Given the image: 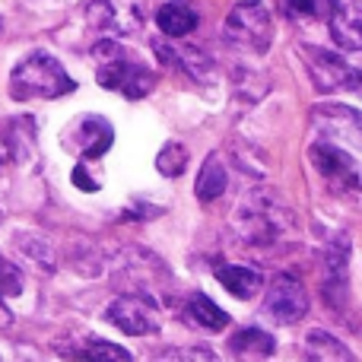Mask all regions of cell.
<instances>
[{
	"mask_svg": "<svg viewBox=\"0 0 362 362\" xmlns=\"http://www.w3.org/2000/svg\"><path fill=\"white\" fill-rule=\"evenodd\" d=\"M74 89H76L74 76H70L67 70H64V64L57 61V57H51L48 51H32L10 74V95L16 102L61 99V95L74 93Z\"/></svg>",
	"mask_w": 362,
	"mask_h": 362,
	"instance_id": "cell-3",
	"label": "cell"
},
{
	"mask_svg": "<svg viewBox=\"0 0 362 362\" xmlns=\"http://www.w3.org/2000/svg\"><path fill=\"white\" fill-rule=\"evenodd\" d=\"M105 321H112L118 331L131 334V337H146V334H159L163 318H159V305L150 296L127 293L118 296L112 305L105 308Z\"/></svg>",
	"mask_w": 362,
	"mask_h": 362,
	"instance_id": "cell-7",
	"label": "cell"
},
{
	"mask_svg": "<svg viewBox=\"0 0 362 362\" xmlns=\"http://www.w3.org/2000/svg\"><path fill=\"white\" fill-rule=\"evenodd\" d=\"M115 140V131L105 118L99 115H86L67 131V146L80 153V159H102Z\"/></svg>",
	"mask_w": 362,
	"mask_h": 362,
	"instance_id": "cell-11",
	"label": "cell"
},
{
	"mask_svg": "<svg viewBox=\"0 0 362 362\" xmlns=\"http://www.w3.org/2000/svg\"><path fill=\"white\" fill-rule=\"evenodd\" d=\"M74 181H76V187H83V191H95V187H99L93 178H89V172L83 169V165H76L74 169Z\"/></svg>",
	"mask_w": 362,
	"mask_h": 362,
	"instance_id": "cell-25",
	"label": "cell"
},
{
	"mask_svg": "<svg viewBox=\"0 0 362 362\" xmlns=\"http://www.w3.org/2000/svg\"><path fill=\"white\" fill-rule=\"evenodd\" d=\"M276 344L267 331L261 327H242L235 337L229 340V353L235 356V362H267L274 356Z\"/></svg>",
	"mask_w": 362,
	"mask_h": 362,
	"instance_id": "cell-14",
	"label": "cell"
},
{
	"mask_svg": "<svg viewBox=\"0 0 362 362\" xmlns=\"http://www.w3.org/2000/svg\"><path fill=\"white\" fill-rule=\"evenodd\" d=\"M150 362H219V356L206 346H169L159 350Z\"/></svg>",
	"mask_w": 362,
	"mask_h": 362,
	"instance_id": "cell-23",
	"label": "cell"
},
{
	"mask_svg": "<svg viewBox=\"0 0 362 362\" xmlns=\"http://www.w3.org/2000/svg\"><path fill=\"white\" fill-rule=\"evenodd\" d=\"M238 238L248 245H274L289 229V206L276 197L270 187H255L242 197L232 213Z\"/></svg>",
	"mask_w": 362,
	"mask_h": 362,
	"instance_id": "cell-2",
	"label": "cell"
},
{
	"mask_svg": "<svg viewBox=\"0 0 362 362\" xmlns=\"http://www.w3.org/2000/svg\"><path fill=\"white\" fill-rule=\"evenodd\" d=\"M89 23L108 35H134L146 19V0H89Z\"/></svg>",
	"mask_w": 362,
	"mask_h": 362,
	"instance_id": "cell-8",
	"label": "cell"
},
{
	"mask_svg": "<svg viewBox=\"0 0 362 362\" xmlns=\"http://www.w3.org/2000/svg\"><path fill=\"white\" fill-rule=\"evenodd\" d=\"M54 350L70 362H134L124 346L99 340V337H93V334L61 340V344H54Z\"/></svg>",
	"mask_w": 362,
	"mask_h": 362,
	"instance_id": "cell-12",
	"label": "cell"
},
{
	"mask_svg": "<svg viewBox=\"0 0 362 362\" xmlns=\"http://www.w3.org/2000/svg\"><path fill=\"white\" fill-rule=\"evenodd\" d=\"M340 0H280L283 16L289 19H331Z\"/></svg>",
	"mask_w": 362,
	"mask_h": 362,
	"instance_id": "cell-21",
	"label": "cell"
},
{
	"mask_svg": "<svg viewBox=\"0 0 362 362\" xmlns=\"http://www.w3.org/2000/svg\"><path fill=\"white\" fill-rule=\"evenodd\" d=\"M308 159L337 191L344 194L359 191V137L315 131V140L308 146Z\"/></svg>",
	"mask_w": 362,
	"mask_h": 362,
	"instance_id": "cell-4",
	"label": "cell"
},
{
	"mask_svg": "<svg viewBox=\"0 0 362 362\" xmlns=\"http://www.w3.org/2000/svg\"><path fill=\"white\" fill-rule=\"evenodd\" d=\"M305 359L308 362H353V353L327 331L305 334Z\"/></svg>",
	"mask_w": 362,
	"mask_h": 362,
	"instance_id": "cell-18",
	"label": "cell"
},
{
	"mask_svg": "<svg viewBox=\"0 0 362 362\" xmlns=\"http://www.w3.org/2000/svg\"><path fill=\"white\" fill-rule=\"evenodd\" d=\"M223 35L232 48L248 51V54H267L274 42V19L261 0H242L229 10L223 25Z\"/></svg>",
	"mask_w": 362,
	"mask_h": 362,
	"instance_id": "cell-5",
	"label": "cell"
},
{
	"mask_svg": "<svg viewBox=\"0 0 362 362\" xmlns=\"http://www.w3.org/2000/svg\"><path fill=\"white\" fill-rule=\"evenodd\" d=\"M0 219H4V213H0Z\"/></svg>",
	"mask_w": 362,
	"mask_h": 362,
	"instance_id": "cell-26",
	"label": "cell"
},
{
	"mask_svg": "<svg viewBox=\"0 0 362 362\" xmlns=\"http://www.w3.org/2000/svg\"><path fill=\"white\" fill-rule=\"evenodd\" d=\"M156 169L163 172L165 178H178L181 172L187 169V150L181 144H165L163 150H159V156H156Z\"/></svg>",
	"mask_w": 362,
	"mask_h": 362,
	"instance_id": "cell-22",
	"label": "cell"
},
{
	"mask_svg": "<svg viewBox=\"0 0 362 362\" xmlns=\"http://www.w3.org/2000/svg\"><path fill=\"white\" fill-rule=\"evenodd\" d=\"M156 23H159V29H163V35L185 38L197 29V10H194L191 4H185V0H169V4L159 6Z\"/></svg>",
	"mask_w": 362,
	"mask_h": 362,
	"instance_id": "cell-16",
	"label": "cell"
},
{
	"mask_svg": "<svg viewBox=\"0 0 362 362\" xmlns=\"http://www.w3.org/2000/svg\"><path fill=\"white\" fill-rule=\"evenodd\" d=\"M325 299L334 312H344L346 302H350V238L346 235H340L327 251Z\"/></svg>",
	"mask_w": 362,
	"mask_h": 362,
	"instance_id": "cell-10",
	"label": "cell"
},
{
	"mask_svg": "<svg viewBox=\"0 0 362 362\" xmlns=\"http://www.w3.org/2000/svg\"><path fill=\"white\" fill-rule=\"evenodd\" d=\"M19 293H23V276H19V270L13 267L10 261L0 257V299H6V296H19Z\"/></svg>",
	"mask_w": 362,
	"mask_h": 362,
	"instance_id": "cell-24",
	"label": "cell"
},
{
	"mask_svg": "<svg viewBox=\"0 0 362 362\" xmlns=\"http://www.w3.org/2000/svg\"><path fill=\"white\" fill-rule=\"evenodd\" d=\"M264 312H267L270 321L276 325H296L308 315V293L296 276L280 274L274 283L267 286V296H264Z\"/></svg>",
	"mask_w": 362,
	"mask_h": 362,
	"instance_id": "cell-9",
	"label": "cell"
},
{
	"mask_svg": "<svg viewBox=\"0 0 362 362\" xmlns=\"http://www.w3.org/2000/svg\"><path fill=\"white\" fill-rule=\"evenodd\" d=\"M226 185H229V172H226L223 159H219V156H206L204 169H200V175H197V187H194L197 200H200V204H210V200H216L219 194L226 191Z\"/></svg>",
	"mask_w": 362,
	"mask_h": 362,
	"instance_id": "cell-20",
	"label": "cell"
},
{
	"mask_svg": "<svg viewBox=\"0 0 362 362\" xmlns=\"http://www.w3.org/2000/svg\"><path fill=\"white\" fill-rule=\"evenodd\" d=\"M299 54L305 57L308 76H312V83L321 89V93H356L359 89V70L353 67L350 61L337 57L334 51L302 45Z\"/></svg>",
	"mask_w": 362,
	"mask_h": 362,
	"instance_id": "cell-6",
	"label": "cell"
},
{
	"mask_svg": "<svg viewBox=\"0 0 362 362\" xmlns=\"http://www.w3.org/2000/svg\"><path fill=\"white\" fill-rule=\"evenodd\" d=\"M213 274H216L219 286H226L235 299H251V296H257L264 286L261 274L251 267H242V264H219Z\"/></svg>",
	"mask_w": 362,
	"mask_h": 362,
	"instance_id": "cell-17",
	"label": "cell"
},
{
	"mask_svg": "<svg viewBox=\"0 0 362 362\" xmlns=\"http://www.w3.org/2000/svg\"><path fill=\"white\" fill-rule=\"evenodd\" d=\"M153 51L159 54V61L169 64V67H178L181 74H187L191 80L206 83L213 76V61L194 45H169V42H156Z\"/></svg>",
	"mask_w": 362,
	"mask_h": 362,
	"instance_id": "cell-13",
	"label": "cell"
},
{
	"mask_svg": "<svg viewBox=\"0 0 362 362\" xmlns=\"http://www.w3.org/2000/svg\"><path fill=\"white\" fill-rule=\"evenodd\" d=\"M331 38L337 48L344 51H359L362 48V13L359 4H337L331 13Z\"/></svg>",
	"mask_w": 362,
	"mask_h": 362,
	"instance_id": "cell-15",
	"label": "cell"
},
{
	"mask_svg": "<svg viewBox=\"0 0 362 362\" xmlns=\"http://www.w3.org/2000/svg\"><path fill=\"white\" fill-rule=\"evenodd\" d=\"M93 57H95V80H99L102 89L121 93L124 99H144L156 86L153 67L137 61V54H131L115 38H102L93 48Z\"/></svg>",
	"mask_w": 362,
	"mask_h": 362,
	"instance_id": "cell-1",
	"label": "cell"
},
{
	"mask_svg": "<svg viewBox=\"0 0 362 362\" xmlns=\"http://www.w3.org/2000/svg\"><path fill=\"white\" fill-rule=\"evenodd\" d=\"M185 315L197 327H204V331H223V327L229 325V315H226L223 308H219L216 302H213L210 296H204V293H194L191 299H187Z\"/></svg>",
	"mask_w": 362,
	"mask_h": 362,
	"instance_id": "cell-19",
	"label": "cell"
}]
</instances>
